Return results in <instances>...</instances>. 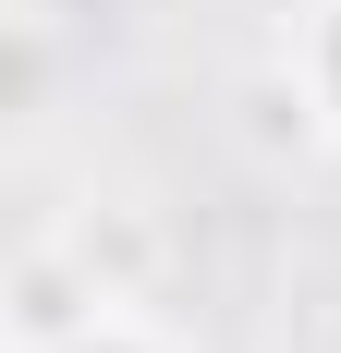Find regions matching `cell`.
<instances>
[{"label": "cell", "instance_id": "obj_1", "mask_svg": "<svg viewBox=\"0 0 341 353\" xmlns=\"http://www.w3.org/2000/svg\"><path fill=\"white\" fill-rule=\"evenodd\" d=\"M61 244H73V268L98 281V305H146V292L170 281V232L146 208H98V219H73Z\"/></svg>", "mask_w": 341, "mask_h": 353}, {"label": "cell", "instance_id": "obj_2", "mask_svg": "<svg viewBox=\"0 0 341 353\" xmlns=\"http://www.w3.org/2000/svg\"><path fill=\"white\" fill-rule=\"evenodd\" d=\"M293 85H305L317 134H341V0H317V12H305V37H293Z\"/></svg>", "mask_w": 341, "mask_h": 353}, {"label": "cell", "instance_id": "obj_3", "mask_svg": "<svg viewBox=\"0 0 341 353\" xmlns=\"http://www.w3.org/2000/svg\"><path fill=\"white\" fill-rule=\"evenodd\" d=\"M37 353H159V341H146V329H110V317H98V329H73V341H37Z\"/></svg>", "mask_w": 341, "mask_h": 353}]
</instances>
